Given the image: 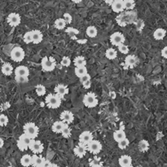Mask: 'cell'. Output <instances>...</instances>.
<instances>
[{
    "mask_svg": "<svg viewBox=\"0 0 167 167\" xmlns=\"http://www.w3.org/2000/svg\"><path fill=\"white\" fill-rule=\"evenodd\" d=\"M61 97L56 94H50L45 98V103L49 108L55 109L61 105Z\"/></svg>",
    "mask_w": 167,
    "mask_h": 167,
    "instance_id": "6da1fadb",
    "label": "cell"
},
{
    "mask_svg": "<svg viewBox=\"0 0 167 167\" xmlns=\"http://www.w3.org/2000/svg\"><path fill=\"white\" fill-rule=\"evenodd\" d=\"M61 135L64 138H69L71 136V129H70L69 124H67V125L65 126L64 129L63 131L61 132Z\"/></svg>",
    "mask_w": 167,
    "mask_h": 167,
    "instance_id": "8d00e7d4",
    "label": "cell"
},
{
    "mask_svg": "<svg viewBox=\"0 0 167 167\" xmlns=\"http://www.w3.org/2000/svg\"><path fill=\"white\" fill-rule=\"evenodd\" d=\"M66 22L64 20V18H58L55 21V23H54V26H55V29H57L59 30H64L66 26Z\"/></svg>",
    "mask_w": 167,
    "mask_h": 167,
    "instance_id": "f1b7e54d",
    "label": "cell"
},
{
    "mask_svg": "<svg viewBox=\"0 0 167 167\" xmlns=\"http://www.w3.org/2000/svg\"><path fill=\"white\" fill-rule=\"evenodd\" d=\"M51 164H52V163L49 161V160H47V159H45L44 161H43V163H42V165L41 167H51Z\"/></svg>",
    "mask_w": 167,
    "mask_h": 167,
    "instance_id": "ee69618b",
    "label": "cell"
},
{
    "mask_svg": "<svg viewBox=\"0 0 167 167\" xmlns=\"http://www.w3.org/2000/svg\"><path fill=\"white\" fill-rule=\"evenodd\" d=\"M118 51H120L122 54H124V55H126L129 53V47H127L126 45L122 44L120 46H118Z\"/></svg>",
    "mask_w": 167,
    "mask_h": 167,
    "instance_id": "ab89813d",
    "label": "cell"
},
{
    "mask_svg": "<svg viewBox=\"0 0 167 167\" xmlns=\"http://www.w3.org/2000/svg\"><path fill=\"white\" fill-rule=\"evenodd\" d=\"M60 118L64 123L70 124L74 122V115L72 112H70L69 110H64L60 115Z\"/></svg>",
    "mask_w": 167,
    "mask_h": 167,
    "instance_id": "8fae6325",
    "label": "cell"
},
{
    "mask_svg": "<svg viewBox=\"0 0 167 167\" xmlns=\"http://www.w3.org/2000/svg\"><path fill=\"white\" fill-rule=\"evenodd\" d=\"M105 56L108 60H114L117 56V52L114 48H108L105 51Z\"/></svg>",
    "mask_w": 167,
    "mask_h": 167,
    "instance_id": "4dcf8cb0",
    "label": "cell"
},
{
    "mask_svg": "<svg viewBox=\"0 0 167 167\" xmlns=\"http://www.w3.org/2000/svg\"><path fill=\"white\" fill-rule=\"evenodd\" d=\"M15 76L16 77H25V78H28L30 75V70L28 69V67L24 65H20L17 67L15 69Z\"/></svg>",
    "mask_w": 167,
    "mask_h": 167,
    "instance_id": "5bb4252c",
    "label": "cell"
},
{
    "mask_svg": "<svg viewBox=\"0 0 167 167\" xmlns=\"http://www.w3.org/2000/svg\"><path fill=\"white\" fill-rule=\"evenodd\" d=\"M13 72L12 65L9 63H5L2 66V73L5 76H10Z\"/></svg>",
    "mask_w": 167,
    "mask_h": 167,
    "instance_id": "cb8c5ba5",
    "label": "cell"
},
{
    "mask_svg": "<svg viewBox=\"0 0 167 167\" xmlns=\"http://www.w3.org/2000/svg\"><path fill=\"white\" fill-rule=\"evenodd\" d=\"M83 87H84L85 89H89L91 88V81H87V82H86V83H83Z\"/></svg>",
    "mask_w": 167,
    "mask_h": 167,
    "instance_id": "f6af8a7d",
    "label": "cell"
},
{
    "mask_svg": "<svg viewBox=\"0 0 167 167\" xmlns=\"http://www.w3.org/2000/svg\"><path fill=\"white\" fill-rule=\"evenodd\" d=\"M166 35V31L162 28H158L153 32V38L156 40H162Z\"/></svg>",
    "mask_w": 167,
    "mask_h": 167,
    "instance_id": "44dd1931",
    "label": "cell"
},
{
    "mask_svg": "<svg viewBox=\"0 0 167 167\" xmlns=\"http://www.w3.org/2000/svg\"><path fill=\"white\" fill-rule=\"evenodd\" d=\"M10 55L13 61L21 62L23 60L25 56H26V52L22 47H13L12 50L11 51Z\"/></svg>",
    "mask_w": 167,
    "mask_h": 167,
    "instance_id": "277c9868",
    "label": "cell"
},
{
    "mask_svg": "<svg viewBox=\"0 0 167 167\" xmlns=\"http://www.w3.org/2000/svg\"><path fill=\"white\" fill-rule=\"evenodd\" d=\"M74 64L75 67H85L87 64V60L83 56H77L74 58Z\"/></svg>",
    "mask_w": 167,
    "mask_h": 167,
    "instance_id": "d4e9b609",
    "label": "cell"
},
{
    "mask_svg": "<svg viewBox=\"0 0 167 167\" xmlns=\"http://www.w3.org/2000/svg\"><path fill=\"white\" fill-rule=\"evenodd\" d=\"M21 164L24 167H29L32 165V156L29 154L24 155L21 158Z\"/></svg>",
    "mask_w": 167,
    "mask_h": 167,
    "instance_id": "603a6c76",
    "label": "cell"
},
{
    "mask_svg": "<svg viewBox=\"0 0 167 167\" xmlns=\"http://www.w3.org/2000/svg\"><path fill=\"white\" fill-rule=\"evenodd\" d=\"M166 47H167V46H166Z\"/></svg>",
    "mask_w": 167,
    "mask_h": 167,
    "instance_id": "db71d44e",
    "label": "cell"
},
{
    "mask_svg": "<svg viewBox=\"0 0 167 167\" xmlns=\"http://www.w3.org/2000/svg\"><path fill=\"white\" fill-rule=\"evenodd\" d=\"M138 63V58L135 55H127L125 59V64L128 68H134Z\"/></svg>",
    "mask_w": 167,
    "mask_h": 167,
    "instance_id": "ac0fdd59",
    "label": "cell"
},
{
    "mask_svg": "<svg viewBox=\"0 0 167 167\" xmlns=\"http://www.w3.org/2000/svg\"><path fill=\"white\" fill-rule=\"evenodd\" d=\"M67 125V123H64L62 121H56L55 122L52 124V126H51V131L54 132V133L56 134H61V132L63 131V130L64 129L65 126Z\"/></svg>",
    "mask_w": 167,
    "mask_h": 167,
    "instance_id": "9a60e30c",
    "label": "cell"
},
{
    "mask_svg": "<svg viewBox=\"0 0 167 167\" xmlns=\"http://www.w3.org/2000/svg\"><path fill=\"white\" fill-rule=\"evenodd\" d=\"M124 2V7L126 10H133L136 7L135 0H123Z\"/></svg>",
    "mask_w": 167,
    "mask_h": 167,
    "instance_id": "d6a6232c",
    "label": "cell"
},
{
    "mask_svg": "<svg viewBox=\"0 0 167 167\" xmlns=\"http://www.w3.org/2000/svg\"><path fill=\"white\" fill-rule=\"evenodd\" d=\"M24 130V134H26V136L31 139V140H35V138L38 137V126L34 122H28L25 124L23 126Z\"/></svg>",
    "mask_w": 167,
    "mask_h": 167,
    "instance_id": "7a4b0ae2",
    "label": "cell"
},
{
    "mask_svg": "<svg viewBox=\"0 0 167 167\" xmlns=\"http://www.w3.org/2000/svg\"><path fill=\"white\" fill-rule=\"evenodd\" d=\"M130 144V141L128 139H125V140H122V141H120L118 143V144H117V146H118V148H120V149H126V148H127V147L129 146Z\"/></svg>",
    "mask_w": 167,
    "mask_h": 167,
    "instance_id": "d590c367",
    "label": "cell"
},
{
    "mask_svg": "<svg viewBox=\"0 0 167 167\" xmlns=\"http://www.w3.org/2000/svg\"><path fill=\"white\" fill-rule=\"evenodd\" d=\"M9 122L8 117L4 114L0 115V126H5Z\"/></svg>",
    "mask_w": 167,
    "mask_h": 167,
    "instance_id": "74e56055",
    "label": "cell"
},
{
    "mask_svg": "<svg viewBox=\"0 0 167 167\" xmlns=\"http://www.w3.org/2000/svg\"><path fill=\"white\" fill-rule=\"evenodd\" d=\"M7 167H12V166H10V165H9V166H7Z\"/></svg>",
    "mask_w": 167,
    "mask_h": 167,
    "instance_id": "f5cc1de1",
    "label": "cell"
},
{
    "mask_svg": "<svg viewBox=\"0 0 167 167\" xmlns=\"http://www.w3.org/2000/svg\"><path fill=\"white\" fill-rule=\"evenodd\" d=\"M113 139L117 143H119L122 140H125V139H126V132L123 130H117V131H114V133H113Z\"/></svg>",
    "mask_w": 167,
    "mask_h": 167,
    "instance_id": "7402d4cb",
    "label": "cell"
},
{
    "mask_svg": "<svg viewBox=\"0 0 167 167\" xmlns=\"http://www.w3.org/2000/svg\"><path fill=\"white\" fill-rule=\"evenodd\" d=\"M55 92L56 95H58L60 97H64V95H68L69 92L68 87L64 84H58L55 87Z\"/></svg>",
    "mask_w": 167,
    "mask_h": 167,
    "instance_id": "2e32d148",
    "label": "cell"
},
{
    "mask_svg": "<svg viewBox=\"0 0 167 167\" xmlns=\"http://www.w3.org/2000/svg\"><path fill=\"white\" fill-rule=\"evenodd\" d=\"M83 0H72V2H74V3H80Z\"/></svg>",
    "mask_w": 167,
    "mask_h": 167,
    "instance_id": "681fc988",
    "label": "cell"
},
{
    "mask_svg": "<svg viewBox=\"0 0 167 167\" xmlns=\"http://www.w3.org/2000/svg\"><path fill=\"white\" fill-rule=\"evenodd\" d=\"M29 149H30L34 154H40L44 150V146L39 140H32L29 145Z\"/></svg>",
    "mask_w": 167,
    "mask_h": 167,
    "instance_id": "8992f818",
    "label": "cell"
},
{
    "mask_svg": "<svg viewBox=\"0 0 167 167\" xmlns=\"http://www.w3.org/2000/svg\"><path fill=\"white\" fill-rule=\"evenodd\" d=\"M90 80H91V75H90L89 74H87L86 75H84V76L82 77V78L80 79V82L82 83V84Z\"/></svg>",
    "mask_w": 167,
    "mask_h": 167,
    "instance_id": "7bdbcfd3",
    "label": "cell"
},
{
    "mask_svg": "<svg viewBox=\"0 0 167 167\" xmlns=\"http://www.w3.org/2000/svg\"><path fill=\"white\" fill-rule=\"evenodd\" d=\"M89 165L91 167H104V163L101 161V159L96 157L90 160Z\"/></svg>",
    "mask_w": 167,
    "mask_h": 167,
    "instance_id": "4316f807",
    "label": "cell"
},
{
    "mask_svg": "<svg viewBox=\"0 0 167 167\" xmlns=\"http://www.w3.org/2000/svg\"><path fill=\"white\" fill-rule=\"evenodd\" d=\"M119 165L121 167H133L132 158L128 155H122L118 159Z\"/></svg>",
    "mask_w": 167,
    "mask_h": 167,
    "instance_id": "4fadbf2b",
    "label": "cell"
},
{
    "mask_svg": "<svg viewBox=\"0 0 167 167\" xmlns=\"http://www.w3.org/2000/svg\"><path fill=\"white\" fill-rule=\"evenodd\" d=\"M18 140L21 142H22L23 144H26V145H28V146H29V145H30V141H31L32 140L30 139V137H29V136H26V134H22V135H21V136L19 137V140Z\"/></svg>",
    "mask_w": 167,
    "mask_h": 167,
    "instance_id": "e575fe53",
    "label": "cell"
},
{
    "mask_svg": "<svg viewBox=\"0 0 167 167\" xmlns=\"http://www.w3.org/2000/svg\"><path fill=\"white\" fill-rule=\"evenodd\" d=\"M161 55H162V57L167 59V47H165L161 50Z\"/></svg>",
    "mask_w": 167,
    "mask_h": 167,
    "instance_id": "bcb514c9",
    "label": "cell"
},
{
    "mask_svg": "<svg viewBox=\"0 0 167 167\" xmlns=\"http://www.w3.org/2000/svg\"><path fill=\"white\" fill-rule=\"evenodd\" d=\"M137 167H144V166H142V165H138Z\"/></svg>",
    "mask_w": 167,
    "mask_h": 167,
    "instance_id": "816d5d0a",
    "label": "cell"
},
{
    "mask_svg": "<svg viewBox=\"0 0 167 167\" xmlns=\"http://www.w3.org/2000/svg\"><path fill=\"white\" fill-rule=\"evenodd\" d=\"M104 1L108 5H112V2H114V0H104Z\"/></svg>",
    "mask_w": 167,
    "mask_h": 167,
    "instance_id": "7dc6e473",
    "label": "cell"
},
{
    "mask_svg": "<svg viewBox=\"0 0 167 167\" xmlns=\"http://www.w3.org/2000/svg\"><path fill=\"white\" fill-rule=\"evenodd\" d=\"M23 39L24 42H26V44H30V43L33 42V34H32V31L26 32L25 35H24Z\"/></svg>",
    "mask_w": 167,
    "mask_h": 167,
    "instance_id": "836d02e7",
    "label": "cell"
},
{
    "mask_svg": "<svg viewBox=\"0 0 167 167\" xmlns=\"http://www.w3.org/2000/svg\"><path fill=\"white\" fill-rule=\"evenodd\" d=\"M35 91H36V94L38 96H43L46 94V87L44 85L42 84H38L35 87Z\"/></svg>",
    "mask_w": 167,
    "mask_h": 167,
    "instance_id": "1f68e13d",
    "label": "cell"
},
{
    "mask_svg": "<svg viewBox=\"0 0 167 167\" xmlns=\"http://www.w3.org/2000/svg\"><path fill=\"white\" fill-rule=\"evenodd\" d=\"M3 145H4V141H3V140H2V138H0V148H2Z\"/></svg>",
    "mask_w": 167,
    "mask_h": 167,
    "instance_id": "c3c4849f",
    "label": "cell"
},
{
    "mask_svg": "<svg viewBox=\"0 0 167 167\" xmlns=\"http://www.w3.org/2000/svg\"><path fill=\"white\" fill-rule=\"evenodd\" d=\"M63 18H64V20L65 21L66 24H71V22H72V21H73L72 16L70 15L69 12L64 13V14L63 15Z\"/></svg>",
    "mask_w": 167,
    "mask_h": 167,
    "instance_id": "60d3db41",
    "label": "cell"
},
{
    "mask_svg": "<svg viewBox=\"0 0 167 167\" xmlns=\"http://www.w3.org/2000/svg\"><path fill=\"white\" fill-rule=\"evenodd\" d=\"M86 33H87V35L89 37V38H93L97 36L98 30L95 26H88V27L87 28Z\"/></svg>",
    "mask_w": 167,
    "mask_h": 167,
    "instance_id": "484cf974",
    "label": "cell"
},
{
    "mask_svg": "<svg viewBox=\"0 0 167 167\" xmlns=\"http://www.w3.org/2000/svg\"><path fill=\"white\" fill-rule=\"evenodd\" d=\"M87 146L84 145V144H80V143L74 148V155L77 156L78 157H79V158H83L85 155L87 154Z\"/></svg>",
    "mask_w": 167,
    "mask_h": 167,
    "instance_id": "7c38bea8",
    "label": "cell"
},
{
    "mask_svg": "<svg viewBox=\"0 0 167 167\" xmlns=\"http://www.w3.org/2000/svg\"><path fill=\"white\" fill-rule=\"evenodd\" d=\"M32 34H33V43L39 44L43 39V34L42 32L38 30H32Z\"/></svg>",
    "mask_w": 167,
    "mask_h": 167,
    "instance_id": "d6986e66",
    "label": "cell"
},
{
    "mask_svg": "<svg viewBox=\"0 0 167 167\" xmlns=\"http://www.w3.org/2000/svg\"><path fill=\"white\" fill-rule=\"evenodd\" d=\"M83 104L87 108H94L98 104V99L95 93L88 92L83 97Z\"/></svg>",
    "mask_w": 167,
    "mask_h": 167,
    "instance_id": "5b68a950",
    "label": "cell"
},
{
    "mask_svg": "<svg viewBox=\"0 0 167 167\" xmlns=\"http://www.w3.org/2000/svg\"><path fill=\"white\" fill-rule=\"evenodd\" d=\"M45 158L42 156H38V154H34L32 156V166L41 167Z\"/></svg>",
    "mask_w": 167,
    "mask_h": 167,
    "instance_id": "ffe728a7",
    "label": "cell"
},
{
    "mask_svg": "<svg viewBox=\"0 0 167 167\" xmlns=\"http://www.w3.org/2000/svg\"><path fill=\"white\" fill-rule=\"evenodd\" d=\"M51 167H59V166H58V165H56V164H54V163H52V164H51Z\"/></svg>",
    "mask_w": 167,
    "mask_h": 167,
    "instance_id": "f907efd6",
    "label": "cell"
},
{
    "mask_svg": "<svg viewBox=\"0 0 167 167\" xmlns=\"http://www.w3.org/2000/svg\"><path fill=\"white\" fill-rule=\"evenodd\" d=\"M110 42L112 45L118 47L120 45L124 44L125 42V37L120 32H115L110 35Z\"/></svg>",
    "mask_w": 167,
    "mask_h": 167,
    "instance_id": "52a82bcc",
    "label": "cell"
},
{
    "mask_svg": "<svg viewBox=\"0 0 167 167\" xmlns=\"http://www.w3.org/2000/svg\"><path fill=\"white\" fill-rule=\"evenodd\" d=\"M111 7L114 12L119 13L123 12V10L125 9L123 0H114V2H112V5H111Z\"/></svg>",
    "mask_w": 167,
    "mask_h": 167,
    "instance_id": "e0dca14e",
    "label": "cell"
},
{
    "mask_svg": "<svg viewBox=\"0 0 167 167\" xmlns=\"http://www.w3.org/2000/svg\"><path fill=\"white\" fill-rule=\"evenodd\" d=\"M75 74H76L77 77H79V79H81L82 77H83L84 75H86L87 74H88V71H87V67H76L75 68Z\"/></svg>",
    "mask_w": 167,
    "mask_h": 167,
    "instance_id": "f546056e",
    "label": "cell"
},
{
    "mask_svg": "<svg viewBox=\"0 0 167 167\" xmlns=\"http://www.w3.org/2000/svg\"><path fill=\"white\" fill-rule=\"evenodd\" d=\"M60 64L61 65L64 66V67H69V66L71 64V60H70L69 57L68 56H64L62 58L61 61H60Z\"/></svg>",
    "mask_w": 167,
    "mask_h": 167,
    "instance_id": "f35d334b",
    "label": "cell"
},
{
    "mask_svg": "<svg viewBox=\"0 0 167 167\" xmlns=\"http://www.w3.org/2000/svg\"><path fill=\"white\" fill-rule=\"evenodd\" d=\"M7 21L9 24V26H11L12 27H17L21 24V17L18 13H10L7 18Z\"/></svg>",
    "mask_w": 167,
    "mask_h": 167,
    "instance_id": "30bf717a",
    "label": "cell"
},
{
    "mask_svg": "<svg viewBox=\"0 0 167 167\" xmlns=\"http://www.w3.org/2000/svg\"><path fill=\"white\" fill-rule=\"evenodd\" d=\"M87 150L89 152L92 153L94 155H97L99 154V152H101L102 150V144L98 140H93L87 146Z\"/></svg>",
    "mask_w": 167,
    "mask_h": 167,
    "instance_id": "ba28073f",
    "label": "cell"
},
{
    "mask_svg": "<svg viewBox=\"0 0 167 167\" xmlns=\"http://www.w3.org/2000/svg\"><path fill=\"white\" fill-rule=\"evenodd\" d=\"M138 148L142 152H147L149 149V144H148V142L145 140H140L139 142V144H138Z\"/></svg>",
    "mask_w": 167,
    "mask_h": 167,
    "instance_id": "83f0119b",
    "label": "cell"
},
{
    "mask_svg": "<svg viewBox=\"0 0 167 167\" xmlns=\"http://www.w3.org/2000/svg\"><path fill=\"white\" fill-rule=\"evenodd\" d=\"M94 140V136L91 131H85L80 134L79 136V143L82 144H84L87 146L92 140Z\"/></svg>",
    "mask_w": 167,
    "mask_h": 167,
    "instance_id": "9c48e42d",
    "label": "cell"
},
{
    "mask_svg": "<svg viewBox=\"0 0 167 167\" xmlns=\"http://www.w3.org/2000/svg\"><path fill=\"white\" fill-rule=\"evenodd\" d=\"M15 79L18 83H26L29 81V78L25 77H15Z\"/></svg>",
    "mask_w": 167,
    "mask_h": 167,
    "instance_id": "b9f144b4",
    "label": "cell"
},
{
    "mask_svg": "<svg viewBox=\"0 0 167 167\" xmlns=\"http://www.w3.org/2000/svg\"><path fill=\"white\" fill-rule=\"evenodd\" d=\"M56 62L53 57H47L45 56L41 60V66L43 71L45 72H51L55 69Z\"/></svg>",
    "mask_w": 167,
    "mask_h": 167,
    "instance_id": "3957f363",
    "label": "cell"
}]
</instances>
